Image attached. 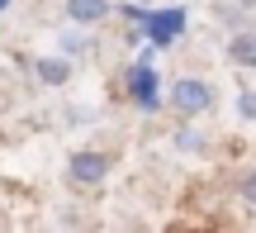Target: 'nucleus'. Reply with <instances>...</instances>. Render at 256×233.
Segmentation results:
<instances>
[{
  "instance_id": "nucleus-1",
  "label": "nucleus",
  "mask_w": 256,
  "mask_h": 233,
  "mask_svg": "<svg viewBox=\"0 0 256 233\" xmlns=\"http://www.w3.org/2000/svg\"><path fill=\"white\" fill-rule=\"evenodd\" d=\"M128 95H133V105L147 110V114L162 110V76H156L152 57H138V62L128 67Z\"/></svg>"
},
{
  "instance_id": "nucleus-2",
  "label": "nucleus",
  "mask_w": 256,
  "mask_h": 233,
  "mask_svg": "<svg viewBox=\"0 0 256 233\" xmlns=\"http://www.w3.org/2000/svg\"><path fill=\"white\" fill-rule=\"evenodd\" d=\"M138 29L147 34V43H152V48H171L176 38H180V29H185V10H156V15H147V10H142Z\"/></svg>"
},
{
  "instance_id": "nucleus-3",
  "label": "nucleus",
  "mask_w": 256,
  "mask_h": 233,
  "mask_svg": "<svg viewBox=\"0 0 256 233\" xmlns=\"http://www.w3.org/2000/svg\"><path fill=\"white\" fill-rule=\"evenodd\" d=\"M171 105L185 114V119H194V114H204L214 105V86L200 81V76H180V81L171 86Z\"/></svg>"
},
{
  "instance_id": "nucleus-4",
  "label": "nucleus",
  "mask_w": 256,
  "mask_h": 233,
  "mask_svg": "<svg viewBox=\"0 0 256 233\" xmlns=\"http://www.w3.org/2000/svg\"><path fill=\"white\" fill-rule=\"evenodd\" d=\"M110 152H95V148H81L72 152V162H66V176L76 181V186H100L104 176H110Z\"/></svg>"
},
{
  "instance_id": "nucleus-5",
  "label": "nucleus",
  "mask_w": 256,
  "mask_h": 233,
  "mask_svg": "<svg viewBox=\"0 0 256 233\" xmlns=\"http://www.w3.org/2000/svg\"><path fill=\"white\" fill-rule=\"evenodd\" d=\"M228 62L256 72V29H238V34L228 38Z\"/></svg>"
},
{
  "instance_id": "nucleus-6",
  "label": "nucleus",
  "mask_w": 256,
  "mask_h": 233,
  "mask_svg": "<svg viewBox=\"0 0 256 233\" xmlns=\"http://www.w3.org/2000/svg\"><path fill=\"white\" fill-rule=\"evenodd\" d=\"M104 15H114L110 10V0H66V19H72V24H100Z\"/></svg>"
},
{
  "instance_id": "nucleus-7",
  "label": "nucleus",
  "mask_w": 256,
  "mask_h": 233,
  "mask_svg": "<svg viewBox=\"0 0 256 233\" xmlns=\"http://www.w3.org/2000/svg\"><path fill=\"white\" fill-rule=\"evenodd\" d=\"M34 76L43 86H66V81H72V57H38Z\"/></svg>"
},
{
  "instance_id": "nucleus-8",
  "label": "nucleus",
  "mask_w": 256,
  "mask_h": 233,
  "mask_svg": "<svg viewBox=\"0 0 256 233\" xmlns=\"http://www.w3.org/2000/svg\"><path fill=\"white\" fill-rule=\"evenodd\" d=\"M238 114L247 124H256V91H252V86H238Z\"/></svg>"
},
{
  "instance_id": "nucleus-9",
  "label": "nucleus",
  "mask_w": 256,
  "mask_h": 233,
  "mask_svg": "<svg viewBox=\"0 0 256 233\" xmlns=\"http://www.w3.org/2000/svg\"><path fill=\"white\" fill-rule=\"evenodd\" d=\"M57 43H62V53H86V48H90V38H86V34H62Z\"/></svg>"
},
{
  "instance_id": "nucleus-10",
  "label": "nucleus",
  "mask_w": 256,
  "mask_h": 233,
  "mask_svg": "<svg viewBox=\"0 0 256 233\" xmlns=\"http://www.w3.org/2000/svg\"><path fill=\"white\" fill-rule=\"evenodd\" d=\"M242 200L256 209V171H247V176H242Z\"/></svg>"
},
{
  "instance_id": "nucleus-11",
  "label": "nucleus",
  "mask_w": 256,
  "mask_h": 233,
  "mask_svg": "<svg viewBox=\"0 0 256 233\" xmlns=\"http://www.w3.org/2000/svg\"><path fill=\"white\" fill-rule=\"evenodd\" d=\"M176 143H180V148H194V152L204 148V143H200V133H176Z\"/></svg>"
},
{
  "instance_id": "nucleus-12",
  "label": "nucleus",
  "mask_w": 256,
  "mask_h": 233,
  "mask_svg": "<svg viewBox=\"0 0 256 233\" xmlns=\"http://www.w3.org/2000/svg\"><path fill=\"white\" fill-rule=\"evenodd\" d=\"M5 5H10V0H0V10H5Z\"/></svg>"
}]
</instances>
